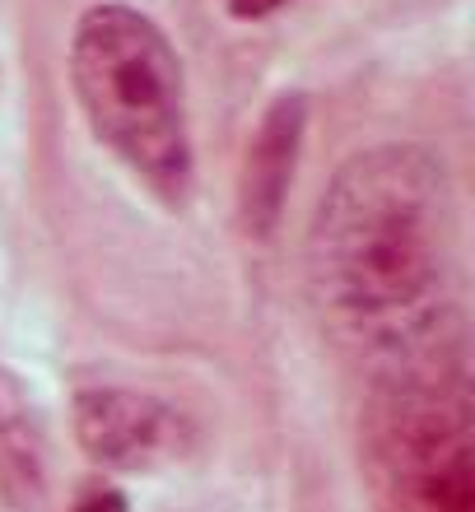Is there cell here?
I'll list each match as a JSON object with an SVG mask.
<instances>
[{
	"instance_id": "6da1fadb",
	"label": "cell",
	"mask_w": 475,
	"mask_h": 512,
	"mask_svg": "<svg viewBox=\"0 0 475 512\" xmlns=\"http://www.w3.org/2000/svg\"><path fill=\"white\" fill-rule=\"evenodd\" d=\"M452 252L443 163L420 145L354 154L308 229V280L336 331L392 345L396 359L434 340Z\"/></svg>"
},
{
	"instance_id": "7a4b0ae2",
	"label": "cell",
	"mask_w": 475,
	"mask_h": 512,
	"mask_svg": "<svg viewBox=\"0 0 475 512\" xmlns=\"http://www.w3.org/2000/svg\"><path fill=\"white\" fill-rule=\"evenodd\" d=\"M66 66L89 135L163 210H187L196 191L187 70L159 19L122 0L89 5Z\"/></svg>"
},
{
	"instance_id": "3957f363",
	"label": "cell",
	"mask_w": 475,
	"mask_h": 512,
	"mask_svg": "<svg viewBox=\"0 0 475 512\" xmlns=\"http://www.w3.org/2000/svg\"><path fill=\"white\" fill-rule=\"evenodd\" d=\"M364 480L378 512H475L471 378L448 350H410L364 410Z\"/></svg>"
},
{
	"instance_id": "277c9868",
	"label": "cell",
	"mask_w": 475,
	"mask_h": 512,
	"mask_svg": "<svg viewBox=\"0 0 475 512\" xmlns=\"http://www.w3.org/2000/svg\"><path fill=\"white\" fill-rule=\"evenodd\" d=\"M70 429L84 457L112 475L159 471L191 447L187 415L136 387H84L70 405Z\"/></svg>"
},
{
	"instance_id": "5b68a950",
	"label": "cell",
	"mask_w": 475,
	"mask_h": 512,
	"mask_svg": "<svg viewBox=\"0 0 475 512\" xmlns=\"http://www.w3.org/2000/svg\"><path fill=\"white\" fill-rule=\"evenodd\" d=\"M303 135H308V98L280 94L261 112L238 163V224L247 238H271L285 219L294 173H299Z\"/></svg>"
},
{
	"instance_id": "8992f818",
	"label": "cell",
	"mask_w": 475,
	"mask_h": 512,
	"mask_svg": "<svg viewBox=\"0 0 475 512\" xmlns=\"http://www.w3.org/2000/svg\"><path fill=\"white\" fill-rule=\"evenodd\" d=\"M0 494L14 508H42L47 499V438L33 391L0 368Z\"/></svg>"
},
{
	"instance_id": "52a82bcc",
	"label": "cell",
	"mask_w": 475,
	"mask_h": 512,
	"mask_svg": "<svg viewBox=\"0 0 475 512\" xmlns=\"http://www.w3.org/2000/svg\"><path fill=\"white\" fill-rule=\"evenodd\" d=\"M61 512H131V499L112 480H89Z\"/></svg>"
},
{
	"instance_id": "ba28073f",
	"label": "cell",
	"mask_w": 475,
	"mask_h": 512,
	"mask_svg": "<svg viewBox=\"0 0 475 512\" xmlns=\"http://www.w3.org/2000/svg\"><path fill=\"white\" fill-rule=\"evenodd\" d=\"M289 5H299V0H224L229 19H238V24H261V19H271Z\"/></svg>"
}]
</instances>
